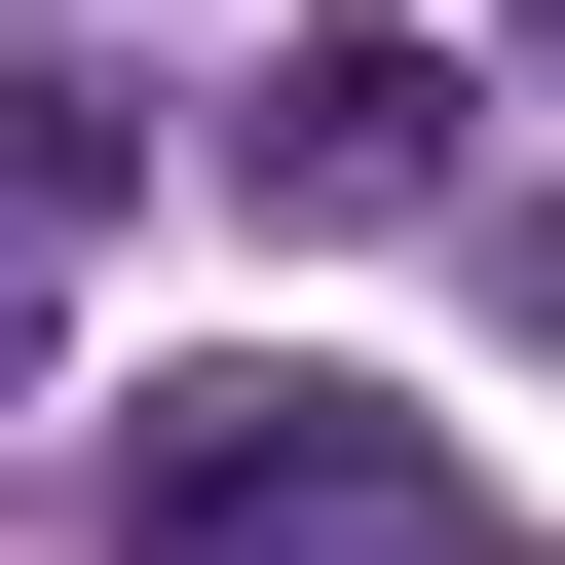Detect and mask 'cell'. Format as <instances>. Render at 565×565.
Here are the masks:
<instances>
[{
	"mask_svg": "<svg viewBox=\"0 0 565 565\" xmlns=\"http://www.w3.org/2000/svg\"><path fill=\"white\" fill-rule=\"evenodd\" d=\"M114 527H151V565H226V527H340V565H377V527H452V490H415L377 377H151V415H114Z\"/></svg>",
	"mask_w": 565,
	"mask_h": 565,
	"instance_id": "cell-1",
	"label": "cell"
},
{
	"mask_svg": "<svg viewBox=\"0 0 565 565\" xmlns=\"http://www.w3.org/2000/svg\"><path fill=\"white\" fill-rule=\"evenodd\" d=\"M114 189V76H0V226H76Z\"/></svg>",
	"mask_w": 565,
	"mask_h": 565,
	"instance_id": "cell-3",
	"label": "cell"
},
{
	"mask_svg": "<svg viewBox=\"0 0 565 565\" xmlns=\"http://www.w3.org/2000/svg\"><path fill=\"white\" fill-rule=\"evenodd\" d=\"M0 377H39V264H0Z\"/></svg>",
	"mask_w": 565,
	"mask_h": 565,
	"instance_id": "cell-5",
	"label": "cell"
},
{
	"mask_svg": "<svg viewBox=\"0 0 565 565\" xmlns=\"http://www.w3.org/2000/svg\"><path fill=\"white\" fill-rule=\"evenodd\" d=\"M226 151L302 189V226H377V189H452V39H302V76L226 114Z\"/></svg>",
	"mask_w": 565,
	"mask_h": 565,
	"instance_id": "cell-2",
	"label": "cell"
},
{
	"mask_svg": "<svg viewBox=\"0 0 565 565\" xmlns=\"http://www.w3.org/2000/svg\"><path fill=\"white\" fill-rule=\"evenodd\" d=\"M527 340H565V189H527Z\"/></svg>",
	"mask_w": 565,
	"mask_h": 565,
	"instance_id": "cell-4",
	"label": "cell"
},
{
	"mask_svg": "<svg viewBox=\"0 0 565 565\" xmlns=\"http://www.w3.org/2000/svg\"><path fill=\"white\" fill-rule=\"evenodd\" d=\"M377 565H452V527H377Z\"/></svg>",
	"mask_w": 565,
	"mask_h": 565,
	"instance_id": "cell-6",
	"label": "cell"
}]
</instances>
